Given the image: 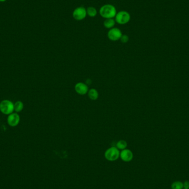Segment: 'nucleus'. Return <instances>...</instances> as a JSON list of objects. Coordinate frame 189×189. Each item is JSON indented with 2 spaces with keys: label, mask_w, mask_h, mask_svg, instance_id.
<instances>
[{
  "label": "nucleus",
  "mask_w": 189,
  "mask_h": 189,
  "mask_svg": "<svg viewBox=\"0 0 189 189\" xmlns=\"http://www.w3.org/2000/svg\"><path fill=\"white\" fill-rule=\"evenodd\" d=\"M75 90L80 95H84L88 93L89 89L87 85L83 83H78L75 86Z\"/></svg>",
  "instance_id": "8"
},
{
  "label": "nucleus",
  "mask_w": 189,
  "mask_h": 189,
  "mask_svg": "<svg viewBox=\"0 0 189 189\" xmlns=\"http://www.w3.org/2000/svg\"><path fill=\"white\" fill-rule=\"evenodd\" d=\"M119 156L123 161L128 162L132 160L133 155L131 150H130L129 149H123L121 151V152H120Z\"/></svg>",
  "instance_id": "9"
},
{
  "label": "nucleus",
  "mask_w": 189,
  "mask_h": 189,
  "mask_svg": "<svg viewBox=\"0 0 189 189\" xmlns=\"http://www.w3.org/2000/svg\"><path fill=\"white\" fill-rule=\"evenodd\" d=\"M127 146V143L124 140H120L116 144V147L119 150H123Z\"/></svg>",
  "instance_id": "13"
},
{
  "label": "nucleus",
  "mask_w": 189,
  "mask_h": 189,
  "mask_svg": "<svg viewBox=\"0 0 189 189\" xmlns=\"http://www.w3.org/2000/svg\"><path fill=\"white\" fill-rule=\"evenodd\" d=\"M6 0H0V2H5V1H6Z\"/></svg>",
  "instance_id": "18"
},
{
  "label": "nucleus",
  "mask_w": 189,
  "mask_h": 189,
  "mask_svg": "<svg viewBox=\"0 0 189 189\" xmlns=\"http://www.w3.org/2000/svg\"><path fill=\"white\" fill-rule=\"evenodd\" d=\"M120 152L119 149L117 147L112 146L106 150L105 153V156L106 159L111 162L115 161L119 158Z\"/></svg>",
  "instance_id": "3"
},
{
  "label": "nucleus",
  "mask_w": 189,
  "mask_h": 189,
  "mask_svg": "<svg viewBox=\"0 0 189 189\" xmlns=\"http://www.w3.org/2000/svg\"><path fill=\"white\" fill-rule=\"evenodd\" d=\"M87 16L86 8L84 7L80 6L76 7L73 12V17L74 20L78 21L83 20Z\"/></svg>",
  "instance_id": "5"
},
{
  "label": "nucleus",
  "mask_w": 189,
  "mask_h": 189,
  "mask_svg": "<svg viewBox=\"0 0 189 189\" xmlns=\"http://www.w3.org/2000/svg\"><path fill=\"white\" fill-rule=\"evenodd\" d=\"M87 16L90 17L91 18L95 17L97 14V11L96 8L94 7L90 6L86 8Z\"/></svg>",
  "instance_id": "11"
},
{
  "label": "nucleus",
  "mask_w": 189,
  "mask_h": 189,
  "mask_svg": "<svg viewBox=\"0 0 189 189\" xmlns=\"http://www.w3.org/2000/svg\"></svg>",
  "instance_id": "19"
},
{
  "label": "nucleus",
  "mask_w": 189,
  "mask_h": 189,
  "mask_svg": "<svg viewBox=\"0 0 189 189\" xmlns=\"http://www.w3.org/2000/svg\"><path fill=\"white\" fill-rule=\"evenodd\" d=\"M23 103L21 101H17L14 104V111L16 112H20L23 109Z\"/></svg>",
  "instance_id": "14"
},
{
  "label": "nucleus",
  "mask_w": 189,
  "mask_h": 189,
  "mask_svg": "<svg viewBox=\"0 0 189 189\" xmlns=\"http://www.w3.org/2000/svg\"><path fill=\"white\" fill-rule=\"evenodd\" d=\"M183 184H184V187L185 189H189V182L188 181H186Z\"/></svg>",
  "instance_id": "17"
},
{
  "label": "nucleus",
  "mask_w": 189,
  "mask_h": 189,
  "mask_svg": "<svg viewBox=\"0 0 189 189\" xmlns=\"http://www.w3.org/2000/svg\"><path fill=\"white\" fill-rule=\"evenodd\" d=\"M129 36L126 34H122V36L120 38L121 42L123 43H127L129 41Z\"/></svg>",
  "instance_id": "16"
},
{
  "label": "nucleus",
  "mask_w": 189,
  "mask_h": 189,
  "mask_svg": "<svg viewBox=\"0 0 189 189\" xmlns=\"http://www.w3.org/2000/svg\"><path fill=\"white\" fill-rule=\"evenodd\" d=\"M88 96L90 99L91 100H96L99 97V93L98 91L95 89H91L88 91Z\"/></svg>",
  "instance_id": "12"
},
{
  "label": "nucleus",
  "mask_w": 189,
  "mask_h": 189,
  "mask_svg": "<svg viewBox=\"0 0 189 189\" xmlns=\"http://www.w3.org/2000/svg\"><path fill=\"white\" fill-rule=\"evenodd\" d=\"M184 187V184L181 181H175L173 182L172 185V189H182Z\"/></svg>",
  "instance_id": "15"
},
{
  "label": "nucleus",
  "mask_w": 189,
  "mask_h": 189,
  "mask_svg": "<svg viewBox=\"0 0 189 189\" xmlns=\"http://www.w3.org/2000/svg\"><path fill=\"white\" fill-rule=\"evenodd\" d=\"M116 24L115 18H108L105 19L103 22V26L107 29H111L113 28Z\"/></svg>",
  "instance_id": "10"
},
{
  "label": "nucleus",
  "mask_w": 189,
  "mask_h": 189,
  "mask_svg": "<svg viewBox=\"0 0 189 189\" xmlns=\"http://www.w3.org/2000/svg\"><path fill=\"white\" fill-rule=\"evenodd\" d=\"M122 36L121 30L118 28L113 27L110 29L107 33L108 38L111 41H117L120 40L121 37Z\"/></svg>",
  "instance_id": "6"
},
{
  "label": "nucleus",
  "mask_w": 189,
  "mask_h": 189,
  "mask_svg": "<svg viewBox=\"0 0 189 189\" xmlns=\"http://www.w3.org/2000/svg\"><path fill=\"white\" fill-rule=\"evenodd\" d=\"M0 111L5 115H10L14 111V104L10 100H3L0 103Z\"/></svg>",
  "instance_id": "4"
},
{
  "label": "nucleus",
  "mask_w": 189,
  "mask_h": 189,
  "mask_svg": "<svg viewBox=\"0 0 189 189\" xmlns=\"http://www.w3.org/2000/svg\"><path fill=\"white\" fill-rule=\"evenodd\" d=\"M20 116L16 113H12L9 115L7 118L8 124L11 127H16L20 123Z\"/></svg>",
  "instance_id": "7"
},
{
  "label": "nucleus",
  "mask_w": 189,
  "mask_h": 189,
  "mask_svg": "<svg viewBox=\"0 0 189 189\" xmlns=\"http://www.w3.org/2000/svg\"><path fill=\"white\" fill-rule=\"evenodd\" d=\"M131 18V14L126 11H121L118 12L115 17L116 23L121 25H124L129 23Z\"/></svg>",
  "instance_id": "2"
},
{
  "label": "nucleus",
  "mask_w": 189,
  "mask_h": 189,
  "mask_svg": "<svg viewBox=\"0 0 189 189\" xmlns=\"http://www.w3.org/2000/svg\"><path fill=\"white\" fill-rule=\"evenodd\" d=\"M117 13L116 7L111 4H105L99 8V14L105 19L115 18Z\"/></svg>",
  "instance_id": "1"
}]
</instances>
